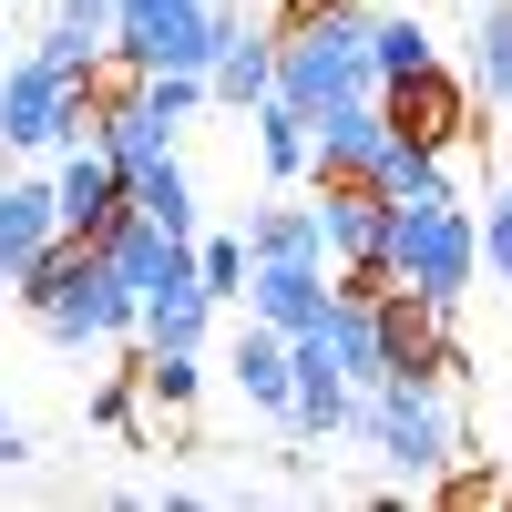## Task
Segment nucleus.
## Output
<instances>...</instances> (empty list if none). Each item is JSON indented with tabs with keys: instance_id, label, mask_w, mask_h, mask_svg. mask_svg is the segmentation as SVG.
<instances>
[{
	"instance_id": "1",
	"label": "nucleus",
	"mask_w": 512,
	"mask_h": 512,
	"mask_svg": "<svg viewBox=\"0 0 512 512\" xmlns=\"http://www.w3.org/2000/svg\"><path fill=\"white\" fill-rule=\"evenodd\" d=\"M277 93L297 113L379 93V82H369V0H308V11L277 21Z\"/></svg>"
},
{
	"instance_id": "2",
	"label": "nucleus",
	"mask_w": 512,
	"mask_h": 512,
	"mask_svg": "<svg viewBox=\"0 0 512 512\" xmlns=\"http://www.w3.org/2000/svg\"><path fill=\"white\" fill-rule=\"evenodd\" d=\"M21 297H31V318L62 338V349H93V338H123L144 318V297L123 287L113 267H103V246L93 236H52L41 246V267L21 277Z\"/></svg>"
},
{
	"instance_id": "3",
	"label": "nucleus",
	"mask_w": 512,
	"mask_h": 512,
	"mask_svg": "<svg viewBox=\"0 0 512 512\" xmlns=\"http://www.w3.org/2000/svg\"><path fill=\"white\" fill-rule=\"evenodd\" d=\"M379 267H390L410 297H431V308H461L482 277V226L461 195H431V205H390V246H379Z\"/></svg>"
},
{
	"instance_id": "4",
	"label": "nucleus",
	"mask_w": 512,
	"mask_h": 512,
	"mask_svg": "<svg viewBox=\"0 0 512 512\" xmlns=\"http://www.w3.org/2000/svg\"><path fill=\"white\" fill-rule=\"evenodd\" d=\"M349 431H369L410 482H431L461 451V420L441 410V379H369V390H349Z\"/></svg>"
},
{
	"instance_id": "5",
	"label": "nucleus",
	"mask_w": 512,
	"mask_h": 512,
	"mask_svg": "<svg viewBox=\"0 0 512 512\" xmlns=\"http://www.w3.org/2000/svg\"><path fill=\"white\" fill-rule=\"evenodd\" d=\"M0 144H11V154H62V144H93V82L52 72L41 52L0 62Z\"/></svg>"
},
{
	"instance_id": "6",
	"label": "nucleus",
	"mask_w": 512,
	"mask_h": 512,
	"mask_svg": "<svg viewBox=\"0 0 512 512\" xmlns=\"http://www.w3.org/2000/svg\"><path fill=\"white\" fill-rule=\"evenodd\" d=\"M308 205H318V246L328 267H359V256L390 246V195L369 175H308Z\"/></svg>"
},
{
	"instance_id": "7",
	"label": "nucleus",
	"mask_w": 512,
	"mask_h": 512,
	"mask_svg": "<svg viewBox=\"0 0 512 512\" xmlns=\"http://www.w3.org/2000/svg\"><path fill=\"white\" fill-rule=\"evenodd\" d=\"M379 113H390L410 144L451 154L461 134H472V82H451V72L431 62V72H410V82H379Z\"/></svg>"
},
{
	"instance_id": "8",
	"label": "nucleus",
	"mask_w": 512,
	"mask_h": 512,
	"mask_svg": "<svg viewBox=\"0 0 512 512\" xmlns=\"http://www.w3.org/2000/svg\"><path fill=\"white\" fill-rule=\"evenodd\" d=\"M328 308V256H246V318H267V328H318Z\"/></svg>"
},
{
	"instance_id": "9",
	"label": "nucleus",
	"mask_w": 512,
	"mask_h": 512,
	"mask_svg": "<svg viewBox=\"0 0 512 512\" xmlns=\"http://www.w3.org/2000/svg\"><path fill=\"white\" fill-rule=\"evenodd\" d=\"M52 205H62V236H103L123 205V164L103 154V144H62V175H52Z\"/></svg>"
},
{
	"instance_id": "10",
	"label": "nucleus",
	"mask_w": 512,
	"mask_h": 512,
	"mask_svg": "<svg viewBox=\"0 0 512 512\" xmlns=\"http://www.w3.org/2000/svg\"><path fill=\"white\" fill-rule=\"evenodd\" d=\"M226 369H236V390H246V410H267V420H287V400H297V338H287V328H267V318H246V328H236V349H226Z\"/></svg>"
},
{
	"instance_id": "11",
	"label": "nucleus",
	"mask_w": 512,
	"mask_h": 512,
	"mask_svg": "<svg viewBox=\"0 0 512 512\" xmlns=\"http://www.w3.org/2000/svg\"><path fill=\"white\" fill-rule=\"evenodd\" d=\"M62 236V205L52 185H21V175H0V287H21L41 267V246Z\"/></svg>"
},
{
	"instance_id": "12",
	"label": "nucleus",
	"mask_w": 512,
	"mask_h": 512,
	"mask_svg": "<svg viewBox=\"0 0 512 512\" xmlns=\"http://www.w3.org/2000/svg\"><path fill=\"white\" fill-rule=\"evenodd\" d=\"M318 338H328V359L349 390H369V379H390V349H379V308L349 287H328V308H318Z\"/></svg>"
},
{
	"instance_id": "13",
	"label": "nucleus",
	"mask_w": 512,
	"mask_h": 512,
	"mask_svg": "<svg viewBox=\"0 0 512 512\" xmlns=\"http://www.w3.org/2000/svg\"><path fill=\"white\" fill-rule=\"evenodd\" d=\"M205 93H216L226 113H256V103L277 93V31H256V21H246V31L226 41V52L205 62Z\"/></svg>"
},
{
	"instance_id": "14",
	"label": "nucleus",
	"mask_w": 512,
	"mask_h": 512,
	"mask_svg": "<svg viewBox=\"0 0 512 512\" xmlns=\"http://www.w3.org/2000/svg\"><path fill=\"white\" fill-rule=\"evenodd\" d=\"M369 185L390 195V205H431V195H461V185H451V164H441L431 144H410L400 123L379 134V154H369Z\"/></svg>"
},
{
	"instance_id": "15",
	"label": "nucleus",
	"mask_w": 512,
	"mask_h": 512,
	"mask_svg": "<svg viewBox=\"0 0 512 512\" xmlns=\"http://www.w3.org/2000/svg\"><path fill=\"white\" fill-rule=\"evenodd\" d=\"M123 195H134V216H154L164 236H195V175L175 164V144H164L154 164H134V175H123Z\"/></svg>"
},
{
	"instance_id": "16",
	"label": "nucleus",
	"mask_w": 512,
	"mask_h": 512,
	"mask_svg": "<svg viewBox=\"0 0 512 512\" xmlns=\"http://www.w3.org/2000/svg\"><path fill=\"white\" fill-rule=\"evenodd\" d=\"M256 164H267V185H297L318 164V134H308V113H297L287 93L256 103Z\"/></svg>"
},
{
	"instance_id": "17",
	"label": "nucleus",
	"mask_w": 512,
	"mask_h": 512,
	"mask_svg": "<svg viewBox=\"0 0 512 512\" xmlns=\"http://www.w3.org/2000/svg\"><path fill=\"white\" fill-rule=\"evenodd\" d=\"M205 318H216V297H205V277H185V287H154L144 297V349H205Z\"/></svg>"
},
{
	"instance_id": "18",
	"label": "nucleus",
	"mask_w": 512,
	"mask_h": 512,
	"mask_svg": "<svg viewBox=\"0 0 512 512\" xmlns=\"http://www.w3.org/2000/svg\"><path fill=\"white\" fill-rule=\"evenodd\" d=\"M441 62V41L420 11H379L369 21V82H410V72H431Z\"/></svg>"
},
{
	"instance_id": "19",
	"label": "nucleus",
	"mask_w": 512,
	"mask_h": 512,
	"mask_svg": "<svg viewBox=\"0 0 512 512\" xmlns=\"http://www.w3.org/2000/svg\"><path fill=\"white\" fill-rule=\"evenodd\" d=\"M246 256H328V246H318V205H308V195L256 205V216H246Z\"/></svg>"
},
{
	"instance_id": "20",
	"label": "nucleus",
	"mask_w": 512,
	"mask_h": 512,
	"mask_svg": "<svg viewBox=\"0 0 512 512\" xmlns=\"http://www.w3.org/2000/svg\"><path fill=\"white\" fill-rule=\"evenodd\" d=\"M134 390H144L164 420H185L195 390H205V349H144V359H134Z\"/></svg>"
},
{
	"instance_id": "21",
	"label": "nucleus",
	"mask_w": 512,
	"mask_h": 512,
	"mask_svg": "<svg viewBox=\"0 0 512 512\" xmlns=\"http://www.w3.org/2000/svg\"><path fill=\"white\" fill-rule=\"evenodd\" d=\"M472 93L482 103H512V0H472Z\"/></svg>"
},
{
	"instance_id": "22",
	"label": "nucleus",
	"mask_w": 512,
	"mask_h": 512,
	"mask_svg": "<svg viewBox=\"0 0 512 512\" xmlns=\"http://www.w3.org/2000/svg\"><path fill=\"white\" fill-rule=\"evenodd\" d=\"M134 93H144V113L164 123V134H175L185 113H205L216 93H205V72H134Z\"/></svg>"
},
{
	"instance_id": "23",
	"label": "nucleus",
	"mask_w": 512,
	"mask_h": 512,
	"mask_svg": "<svg viewBox=\"0 0 512 512\" xmlns=\"http://www.w3.org/2000/svg\"><path fill=\"white\" fill-rule=\"evenodd\" d=\"M195 277L205 297H246V236H195Z\"/></svg>"
},
{
	"instance_id": "24",
	"label": "nucleus",
	"mask_w": 512,
	"mask_h": 512,
	"mask_svg": "<svg viewBox=\"0 0 512 512\" xmlns=\"http://www.w3.org/2000/svg\"><path fill=\"white\" fill-rule=\"evenodd\" d=\"M31 52L52 62V72H72V82H93V72H103V41H82V31H62V21H52V31H31Z\"/></svg>"
},
{
	"instance_id": "25",
	"label": "nucleus",
	"mask_w": 512,
	"mask_h": 512,
	"mask_svg": "<svg viewBox=\"0 0 512 512\" xmlns=\"http://www.w3.org/2000/svg\"><path fill=\"white\" fill-rule=\"evenodd\" d=\"M472 226H482V267L512 277V195H492V216H472Z\"/></svg>"
},
{
	"instance_id": "26",
	"label": "nucleus",
	"mask_w": 512,
	"mask_h": 512,
	"mask_svg": "<svg viewBox=\"0 0 512 512\" xmlns=\"http://www.w3.org/2000/svg\"><path fill=\"white\" fill-rule=\"evenodd\" d=\"M52 21H62V31H82V41H103V52H113V0H62Z\"/></svg>"
},
{
	"instance_id": "27",
	"label": "nucleus",
	"mask_w": 512,
	"mask_h": 512,
	"mask_svg": "<svg viewBox=\"0 0 512 512\" xmlns=\"http://www.w3.org/2000/svg\"><path fill=\"white\" fill-rule=\"evenodd\" d=\"M11 461H31V441H21V420L0 410V472H11Z\"/></svg>"
},
{
	"instance_id": "28",
	"label": "nucleus",
	"mask_w": 512,
	"mask_h": 512,
	"mask_svg": "<svg viewBox=\"0 0 512 512\" xmlns=\"http://www.w3.org/2000/svg\"><path fill=\"white\" fill-rule=\"evenodd\" d=\"M0 62H11V31H0Z\"/></svg>"
},
{
	"instance_id": "29",
	"label": "nucleus",
	"mask_w": 512,
	"mask_h": 512,
	"mask_svg": "<svg viewBox=\"0 0 512 512\" xmlns=\"http://www.w3.org/2000/svg\"><path fill=\"white\" fill-rule=\"evenodd\" d=\"M502 195H512V185H502Z\"/></svg>"
}]
</instances>
